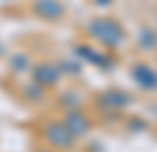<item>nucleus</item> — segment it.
<instances>
[{"label":"nucleus","instance_id":"3","mask_svg":"<svg viewBox=\"0 0 157 152\" xmlns=\"http://www.w3.org/2000/svg\"><path fill=\"white\" fill-rule=\"evenodd\" d=\"M61 122L68 126V131H71L78 140H80V138H85L87 133L94 129V119L89 117V115H87L80 106H78V108H68Z\"/></svg>","mask_w":157,"mask_h":152},{"label":"nucleus","instance_id":"8","mask_svg":"<svg viewBox=\"0 0 157 152\" xmlns=\"http://www.w3.org/2000/svg\"><path fill=\"white\" fill-rule=\"evenodd\" d=\"M40 14L47 17V19H59L61 14H63V7H61L56 0H45L42 7H40Z\"/></svg>","mask_w":157,"mask_h":152},{"label":"nucleus","instance_id":"2","mask_svg":"<svg viewBox=\"0 0 157 152\" xmlns=\"http://www.w3.org/2000/svg\"><path fill=\"white\" fill-rule=\"evenodd\" d=\"M42 136H45V140L52 147H56V150H73L75 143H78V138L68 131V126H66L61 119H49V122L42 126Z\"/></svg>","mask_w":157,"mask_h":152},{"label":"nucleus","instance_id":"9","mask_svg":"<svg viewBox=\"0 0 157 152\" xmlns=\"http://www.w3.org/2000/svg\"><path fill=\"white\" fill-rule=\"evenodd\" d=\"M38 152H52V150H47V147H45V150H38Z\"/></svg>","mask_w":157,"mask_h":152},{"label":"nucleus","instance_id":"6","mask_svg":"<svg viewBox=\"0 0 157 152\" xmlns=\"http://www.w3.org/2000/svg\"><path fill=\"white\" fill-rule=\"evenodd\" d=\"M33 77H35V82H38L42 89H52V87L59 84L61 73H59V68H54L52 63H40V66L33 70Z\"/></svg>","mask_w":157,"mask_h":152},{"label":"nucleus","instance_id":"4","mask_svg":"<svg viewBox=\"0 0 157 152\" xmlns=\"http://www.w3.org/2000/svg\"><path fill=\"white\" fill-rule=\"evenodd\" d=\"M96 106L103 108V110H124L127 106H131V94L124 89H108V91H101L96 96Z\"/></svg>","mask_w":157,"mask_h":152},{"label":"nucleus","instance_id":"1","mask_svg":"<svg viewBox=\"0 0 157 152\" xmlns=\"http://www.w3.org/2000/svg\"><path fill=\"white\" fill-rule=\"evenodd\" d=\"M89 33L92 38H96L103 47H110V49H117L127 42V33L124 28L120 26L117 21L108 19V17H101V19H94L89 24Z\"/></svg>","mask_w":157,"mask_h":152},{"label":"nucleus","instance_id":"7","mask_svg":"<svg viewBox=\"0 0 157 152\" xmlns=\"http://www.w3.org/2000/svg\"><path fill=\"white\" fill-rule=\"evenodd\" d=\"M78 54H80V59H87L89 63H94V66H98V68H113V61L105 59V54L92 52L89 47H78Z\"/></svg>","mask_w":157,"mask_h":152},{"label":"nucleus","instance_id":"5","mask_svg":"<svg viewBox=\"0 0 157 152\" xmlns=\"http://www.w3.org/2000/svg\"><path fill=\"white\" fill-rule=\"evenodd\" d=\"M131 80L143 91H155L157 89V70L152 66H148V63H136L131 68Z\"/></svg>","mask_w":157,"mask_h":152}]
</instances>
